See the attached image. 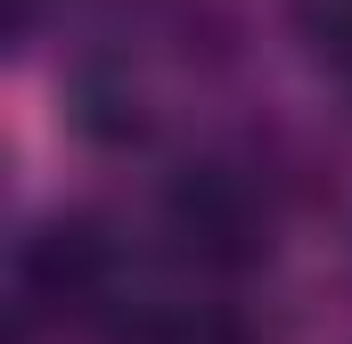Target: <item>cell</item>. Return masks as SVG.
Listing matches in <instances>:
<instances>
[{"label": "cell", "instance_id": "6da1fadb", "mask_svg": "<svg viewBox=\"0 0 352 344\" xmlns=\"http://www.w3.org/2000/svg\"><path fill=\"white\" fill-rule=\"evenodd\" d=\"M16 270L41 312H90L115 295V246L98 238V222H50L41 238H25Z\"/></svg>", "mask_w": 352, "mask_h": 344}, {"label": "cell", "instance_id": "7a4b0ae2", "mask_svg": "<svg viewBox=\"0 0 352 344\" xmlns=\"http://www.w3.org/2000/svg\"><path fill=\"white\" fill-rule=\"evenodd\" d=\"M173 213H180V230H188V246L213 255V262H254L270 246L263 238L270 222H263V205H254V189L238 172H188Z\"/></svg>", "mask_w": 352, "mask_h": 344}, {"label": "cell", "instance_id": "3957f363", "mask_svg": "<svg viewBox=\"0 0 352 344\" xmlns=\"http://www.w3.org/2000/svg\"><path fill=\"white\" fill-rule=\"evenodd\" d=\"M131 344H263V336L230 303H164V312H140Z\"/></svg>", "mask_w": 352, "mask_h": 344}, {"label": "cell", "instance_id": "277c9868", "mask_svg": "<svg viewBox=\"0 0 352 344\" xmlns=\"http://www.w3.org/2000/svg\"><path fill=\"white\" fill-rule=\"evenodd\" d=\"M311 41H320L328 74H336V83H344V98H352V0H328V8H311Z\"/></svg>", "mask_w": 352, "mask_h": 344}]
</instances>
